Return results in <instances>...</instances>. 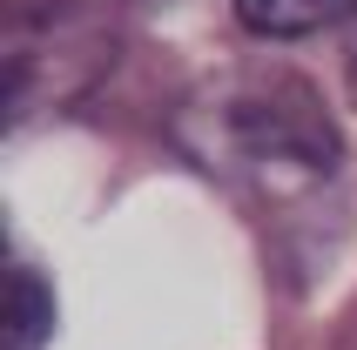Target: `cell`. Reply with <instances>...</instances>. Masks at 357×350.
<instances>
[{
    "instance_id": "obj_4",
    "label": "cell",
    "mask_w": 357,
    "mask_h": 350,
    "mask_svg": "<svg viewBox=\"0 0 357 350\" xmlns=\"http://www.w3.org/2000/svg\"><path fill=\"white\" fill-rule=\"evenodd\" d=\"M351 0H236V20L263 40H297V34H317L344 14Z\"/></svg>"
},
{
    "instance_id": "obj_5",
    "label": "cell",
    "mask_w": 357,
    "mask_h": 350,
    "mask_svg": "<svg viewBox=\"0 0 357 350\" xmlns=\"http://www.w3.org/2000/svg\"><path fill=\"white\" fill-rule=\"evenodd\" d=\"M351 95H357V47H351Z\"/></svg>"
},
{
    "instance_id": "obj_3",
    "label": "cell",
    "mask_w": 357,
    "mask_h": 350,
    "mask_svg": "<svg viewBox=\"0 0 357 350\" xmlns=\"http://www.w3.org/2000/svg\"><path fill=\"white\" fill-rule=\"evenodd\" d=\"M0 310H7V330H0V350H40L47 330H54V303L40 290L34 270L7 263V290H0Z\"/></svg>"
},
{
    "instance_id": "obj_1",
    "label": "cell",
    "mask_w": 357,
    "mask_h": 350,
    "mask_svg": "<svg viewBox=\"0 0 357 350\" xmlns=\"http://www.w3.org/2000/svg\"><path fill=\"white\" fill-rule=\"evenodd\" d=\"M176 135L216 182L257 202H283L337 175V128L324 101L277 68H229L202 81L182 101Z\"/></svg>"
},
{
    "instance_id": "obj_2",
    "label": "cell",
    "mask_w": 357,
    "mask_h": 350,
    "mask_svg": "<svg viewBox=\"0 0 357 350\" xmlns=\"http://www.w3.org/2000/svg\"><path fill=\"white\" fill-rule=\"evenodd\" d=\"M108 40L88 0H20L7 7V121L54 108L95 81Z\"/></svg>"
}]
</instances>
